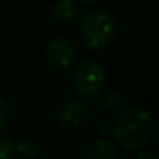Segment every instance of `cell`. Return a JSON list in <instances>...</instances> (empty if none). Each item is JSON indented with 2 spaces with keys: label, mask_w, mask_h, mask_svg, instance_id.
Masks as SVG:
<instances>
[{
  "label": "cell",
  "mask_w": 159,
  "mask_h": 159,
  "mask_svg": "<svg viewBox=\"0 0 159 159\" xmlns=\"http://www.w3.org/2000/svg\"><path fill=\"white\" fill-rule=\"evenodd\" d=\"M116 142L129 151L147 147L154 136V120L140 105L122 109L111 128Z\"/></svg>",
  "instance_id": "6da1fadb"
},
{
  "label": "cell",
  "mask_w": 159,
  "mask_h": 159,
  "mask_svg": "<svg viewBox=\"0 0 159 159\" xmlns=\"http://www.w3.org/2000/svg\"><path fill=\"white\" fill-rule=\"evenodd\" d=\"M119 24L114 14L105 8L88 11L80 22V41L91 52L108 48L117 38Z\"/></svg>",
  "instance_id": "7a4b0ae2"
},
{
  "label": "cell",
  "mask_w": 159,
  "mask_h": 159,
  "mask_svg": "<svg viewBox=\"0 0 159 159\" xmlns=\"http://www.w3.org/2000/svg\"><path fill=\"white\" fill-rule=\"evenodd\" d=\"M72 91L81 98L91 100L100 95L106 86V73L105 69L92 59L80 62L70 76Z\"/></svg>",
  "instance_id": "3957f363"
},
{
  "label": "cell",
  "mask_w": 159,
  "mask_h": 159,
  "mask_svg": "<svg viewBox=\"0 0 159 159\" xmlns=\"http://www.w3.org/2000/svg\"><path fill=\"white\" fill-rule=\"evenodd\" d=\"M78 58L76 44L66 36L53 38L45 48V64L53 72L69 70Z\"/></svg>",
  "instance_id": "277c9868"
},
{
  "label": "cell",
  "mask_w": 159,
  "mask_h": 159,
  "mask_svg": "<svg viewBox=\"0 0 159 159\" xmlns=\"http://www.w3.org/2000/svg\"><path fill=\"white\" fill-rule=\"evenodd\" d=\"M91 117V108L84 100H67L56 111V122L67 129L86 125Z\"/></svg>",
  "instance_id": "5b68a950"
},
{
  "label": "cell",
  "mask_w": 159,
  "mask_h": 159,
  "mask_svg": "<svg viewBox=\"0 0 159 159\" xmlns=\"http://www.w3.org/2000/svg\"><path fill=\"white\" fill-rule=\"evenodd\" d=\"M52 13L61 24H72L81 16V5L76 0H56L53 3Z\"/></svg>",
  "instance_id": "8992f818"
},
{
  "label": "cell",
  "mask_w": 159,
  "mask_h": 159,
  "mask_svg": "<svg viewBox=\"0 0 159 159\" xmlns=\"http://www.w3.org/2000/svg\"><path fill=\"white\" fill-rule=\"evenodd\" d=\"M117 148L108 139H97L86 151V159H116Z\"/></svg>",
  "instance_id": "52a82bcc"
},
{
  "label": "cell",
  "mask_w": 159,
  "mask_h": 159,
  "mask_svg": "<svg viewBox=\"0 0 159 159\" xmlns=\"http://www.w3.org/2000/svg\"><path fill=\"white\" fill-rule=\"evenodd\" d=\"M100 106L108 114H119L123 109V98L116 91H108L100 97Z\"/></svg>",
  "instance_id": "ba28073f"
},
{
  "label": "cell",
  "mask_w": 159,
  "mask_h": 159,
  "mask_svg": "<svg viewBox=\"0 0 159 159\" xmlns=\"http://www.w3.org/2000/svg\"><path fill=\"white\" fill-rule=\"evenodd\" d=\"M16 150H17V154H20L25 159H38L41 156L42 147H41V143L38 140L27 139V140L17 143L16 145Z\"/></svg>",
  "instance_id": "9c48e42d"
},
{
  "label": "cell",
  "mask_w": 159,
  "mask_h": 159,
  "mask_svg": "<svg viewBox=\"0 0 159 159\" xmlns=\"http://www.w3.org/2000/svg\"><path fill=\"white\" fill-rule=\"evenodd\" d=\"M11 120H13L11 105L8 103L5 97L0 95V133H5L7 129H10Z\"/></svg>",
  "instance_id": "30bf717a"
},
{
  "label": "cell",
  "mask_w": 159,
  "mask_h": 159,
  "mask_svg": "<svg viewBox=\"0 0 159 159\" xmlns=\"http://www.w3.org/2000/svg\"><path fill=\"white\" fill-rule=\"evenodd\" d=\"M16 156H17L16 142L8 136L0 134V159H14Z\"/></svg>",
  "instance_id": "8fae6325"
},
{
  "label": "cell",
  "mask_w": 159,
  "mask_h": 159,
  "mask_svg": "<svg viewBox=\"0 0 159 159\" xmlns=\"http://www.w3.org/2000/svg\"><path fill=\"white\" fill-rule=\"evenodd\" d=\"M133 159H159L157 153L156 151H151V150H137V153L133 156Z\"/></svg>",
  "instance_id": "7c38bea8"
},
{
  "label": "cell",
  "mask_w": 159,
  "mask_h": 159,
  "mask_svg": "<svg viewBox=\"0 0 159 159\" xmlns=\"http://www.w3.org/2000/svg\"><path fill=\"white\" fill-rule=\"evenodd\" d=\"M83 5H88V7H92V5H95V3H98L100 0H80Z\"/></svg>",
  "instance_id": "4fadbf2b"
},
{
  "label": "cell",
  "mask_w": 159,
  "mask_h": 159,
  "mask_svg": "<svg viewBox=\"0 0 159 159\" xmlns=\"http://www.w3.org/2000/svg\"><path fill=\"white\" fill-rule=\"evenodd\" d=\"M116 159H119V157H116ZM122 159H125V157H122Z\"/></svg>",
  "instance_id": "5bb4252c"
}]
</instances>
